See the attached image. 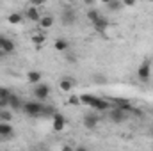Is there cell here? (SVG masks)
Segmentation results:
<instances>
[{
    "label": "cell",
    "mask_w": 153,
    "mask_h": 151,
    "mask_svg": "<svg viewBox=\"0 0 153 151\" xmlns=\"http://www.w3.org/2000/svg\"><path fill=\"white\" fill-rule=\"evenodd\" d=\"M22 110L30 117H39L43 114V105L39 101H27V103H23Z\"/></svg>",
    "instance_id": "1"
},
{
    "label": "cell",
    "mask_w": 153,
    "mask_h": 151,
    "mask_svg": "<svg viewBox=\"0 0 153 151\" xmlns=\"http://www.w3.org/2000/svg\"><path fill=\"white\" fill-rule=\"evenodd\" d=\"M76 20V13L71 9V7H64L62 9V14H61V21H62V25H66V27H70V25H73Z\"/></svg>",
    "instance_id": "2"
},
{
    "label": "cell",
    "mask_w": 153,
    "mask_h": 151,
    "mask_svg": "<svg viewBox=\"0 0 153 151\" xmlns=\"http://www.w3.org/2000/svg\"><path fill=\"white\" fill-rule=\"evenodd\" d=\"M137 76H139L141 82H148V80H150V76H152V64H150V61H144V62L139 66Z\"/></svg>",
    "instance_id": "3"
},
{
    "label": "cell",
    "mask_w": 153,
    "mask_h": 151,
    "mask_svg": "<svg viewBox=\"0 0 153 151\" xmlns=\"http://www.w3.org/2000/svg\"><path fill=\"white\" fill-rule=\"evenodd\" d=\"M34 96H36V100H39V101L46 100V98L50 96V85H46V84H38V85L34 87Z\"/></svg>",
    "instance_id": "4"
},
{
    "label": "cell",
    "mask_w": 153,
    "mask_h": 151,
    "mask_svg": "<svg viewBox=\"0 0 153 151\" xmlns=\"http://www.w3.org/2000/svg\"><path fill=\"white\" fill-rule=\"evenodd\" d=\"M109 117H111L112 123H123V121L126 119V112L121 110V109H117V107H111V110H109Z\"/></svg>",
    "instance_id": "5"
},
{
    "label": "cell",
    "mask_w": 153,
    "mask_h": 151,
    "mask_svg": "<svg viewBox=\"0 0 153 151\" xmlns=\"http://www.w3.org/2000/svg\"><path fill=\"white\" fill-rule=\"evenodd\" d=\"M0 50L5 52V53H13L14 52V43L9 38H5V36L0 34Z\"/></svg>",
    "instance_id": "6"
},
{
    "label": "cell",
    "mask_w": 153,
    "mask_h": 151,
    "mask_svg": "<svg viewBox=\"0 0 153 151\" xmlns=\"http://www.w3.org/2000/svg\"><path fill=\"white\" fill-rule=\"evenodd\" d=\"M91 23H93V27H94L98 32H102V34H105V30H107V27H109L107 18H103V16H98V18H96V20H93Z\"/></svg>",
    "instance_id": "7"
},
{
    "label": "cell",
    "mask_w": 153,
    "mask_h": 151,
    "mask_svg": "<svg viewBox=\"0 0 153 151\" xmlns=\"http://www.w3.org/2000/svg\"><path fill=\"white\" fill-rule=\"evenodd\" d=\"M64 126H66V117L55 112L53 114V130L61 132V130H64Z\"/></svg>",
    "instance_id": "8"
},
{
    "label": "cell",
    "mask_w": 153,
    "mask_h": 151,
    "mask_svg": "<svg viewBox=\"0 0 153 151\" xmlns=\"http://www.w3.org/2000/svg\"><path fill=\"white\" fill-rule=\"evenodd\" d=\"M0 137H4V139H11L13 137V126L7 121L0 123Z\"/></svg>",
    "instance_id": "9"
},
{
    "label": "cell",
    "mask_w": 153,
    "mask_h": 151,
    "mask_svg": "<svg viewBox=\"0 0 153 151\" xmlns=\"http://www.w3.org/2000/svg\"><path fill=\"white\" fill-rule=\"evenodd\" d=\"M91 109H94V110H107V109H111V103L105 101V100H102V98H94Z\"/></svg>",
    "instance_id": "10"
},
{
    "label": "cell",
    "mask_w": 153,
    "mask_h": 151,
    "mask_svg": "<svg viewBox=\"0 0 153 151\" xmlns=\"http://www.w3.org/2000/svg\"><path fill=\"white\" fill-rule=\"evenodd\" d=\"M98 115H94V114H85L84 115V126L85 128H94L96 124H98Z\"/></svg>",
    "instance_id": "11"
},
{
    "label": "cell",
    "mask_w": 153,
    "mask_h": 151,
    "mask_svg": "<svg viewBox=\"0 0 153 151\" xmlns=\"http://www.w3.org/2000/svg\"><path fill=\"white\" fill-rule=\"evenodd\" d=\"M114 107L117 109H121V110H125V112H132V109H134V105L130 103V101H126V100H116L114 101Z\"/></svg>",
    "instance_id": "12"
},
{
    "label": "cell",
    "mask_w": 153,
    "mask_h": 151,
    "mask_svg": "<svg viewBox=\"0 0 153 151\" xmlns=\"http://www.w3.org/2000/svg\"><path fill=\"white\" fill-rule=\"evenodd\" d=\"M59 87H61V91H64V93H70V91L73 89V80H71V78H68V76H64V78H61V82H59Z\"/></svg>",
    "instance_id": "13"
},
{
    "label": "cell",
    "mask_w": 153,
    "mask_h": 151,
    "mask_svg": "<svg viewBox=\"0 0 153 151\" xmlns=\"http://www.w3.org/2000/svg\"><path fill=\"white\" fill-rule=\"evenodd\" d=\"M27 18H29L30 21H34V23L41 20V18H39V13H38V7H36V5H30V7L27 9Z\"/></svg>",
    "instance_id": "14"
},
{
    "label": "cell",
    "mask_w": 153,
    "mask_h": 151,
    "mask_svg": "<svg viewBox=\"0 0 153 151\" xmlns=\"http://www.w3.org/2000/svg\"><path fill=\"white\" fill-rule=\"evenodd\" d=\"M23 107V103H22V100L16 96V94H9V109H22Z\"/></svg>",
    "instance_id": "15"
},
{
    "label": "cell",
    "mask_w": 153,
    "mask_h": 151,
    "mask_svg": "<svg viewBox=\"0 0 153 151\" xmlns=\"http://www.w3.org/2000/svg\"><path fill=\"white\" fill-rule=\"evenodd\" d=\"M53 48L57 50V52H68V48H70V44H68V41L66 39H55V43H53Z\"/></svg>",
    "instance_id": "16"
},
{
    "label": "cell",
    "mask_w": 153,
    "mask_h": 151,
    "mask_svg": "<svg viewBox=\"0 0 153 151\" xmlns=\"http://www.w3.org/2000/svg\"><path fill=\"white\" fill-rule=\"evenodd\" d=\"M7 21H9L11 25H20V23L23 21V16H22L20 13H13V14L7 16Z\"/></svg>",
    "instance_id": "17"
},
{
    "label": "cell",
    "mask_w": 153,
    "mask_h": 151,
    "mask_svg": "<svg viewBox=\"0 0 153 151\" xmlns=\"http://www.w3.org/2000/svg\"><path fill=\"white\" fill-rule=\"evenodd\" d=\"M39 25H41L43 29H50V27L53 25V16H43V18L39 20Z\"/></svg>",
    "instance_id": "18"
},
{
    "label": "cell",
    "mask_w": 153,
    "mask_h": 151,
    "mask_svg": "<svg viewBox=\"0 0 153 151\" xmlns=\"http://www.w3.org/2000/svg\"><path fill=\"white\" fill-rule=\"evenodd\" d=\"M94 98H96V96H93V94H82V96H80V103H84V105L91 107V105H93V101H94Z\"/></svg>",
    "instance_id": "19"
},
{
    "label": "cell",
    "mask_w": 153,
    "mask_h": 151,
    "mask_svg": "<svg viewBox=\"0 0 153 151\" xmlns=\"http://www.w3.org/2000/svg\"><path fill=\"white\" fill-rule=\"evenodd\" d=\"M27 80H29L30 84H38L39 80H41V73H39V71H29Z\"/></svg>",
    "instance_id": "20"
},
{
    "label": "cell",
    "mask_w": 153,
    "mask_h": 151,
    "mask_svg": "<svg viewBox=\"0 0 153 151\" xmlns=\"http://www.w3.org/2000/svg\"><path fill=\"white\" fill-rule=\"evenodd\" d=\"M0 119H2V121L11 123V119H13V112H11V110H7V109H2V112H0Z\"/></svg>",
    "instance_id": "21"
},
{
    "label": "cell",
    "mask_w": 153,
    "mask_h": 151,
    "mask_svg": "<svg viewBox=\"0 0 153 151\" xmlns=\"http://www.w3.org/2000/svg\"><path fill=\"white\" fill-rule=\"evenodd\" d=\"M121 5H123V2H119V0H111V2L107 4V7H109L111 11H117V9H121Z\"/></svg>",
    "instance_id": "22"
},
{
    "label": "cell",
    "mask_w": 153,
    "mask_h": 151,
    "mask_svg": "<svg viewBox=\"0 0 153 151\" xmlns=\"http://www.w3.org/2000/svg\"><path fill=\"white\" fill-rule=\"evenodd\" d=\"M53 114H55V109L52 105H43V114L41 115H52L53 117Z\"/></svg>",
    "instance_id": "23"
},
{
    "label": "cell",
    "mask_w": 153,
    "mask_h": 151,
    "mask_svg": "<svg viewBox=\"0 0 153 151\" xmlns=\"http://www.w3.org/2000/svg\"><path fill=\"white\" fill-rule=\"evenodd\" d=\"M45 39H46L45 34H34V36H32V43H34V44H41V43H45Z\"/></svg>",
    "instance_id": "24"
},
{
    "label": "cell",
    "mask_w": 153,
    "mask_h": 151,
    "mask_svg": "<svg viewBox=\"0 0 153 151\" xmlns=\"http://www.w3.org/2000/svg\"><path fill=\"white\" fill-rule=\"evenodd\" d=\"M98 16H100V13H98L96 9H89V11H87V18H89L91 21H93V20H96Z\"/></svg>",
    "instance_id": "25"
},
{
    "label": "cell",
    "mask_w": 153,
    "mask_h": 151,
    "mask_svg": "<svg viewBox=\"0 0 153 151\" xmlns=\"http://www.w3.org/2000/svg\"><path fill=\"white\" fill-rule=\"evenodd\" d=\"M9 94H11V91L7 87H0V98H7Z\"/></svg>",
    "instance_id": "26"
},
{
    "label": "cell",
    "mask_w": 153,
    "mask_h": 151,
    "mask_svg": "<svg viewBox=\"0 0 153 151\" xmlns=\"http://www.w3.org/2000/svg\"><path fill=\"white\" fill-rule=\"evenodd\" d=\"M70 103L71 105H80V98L78 96H70Z\"/></svg>",
    "instance_id": "27"
},
{
    "label": "cell",
    "mask_w": 153,
    "mask_h": 151,
    "mask_svg": "<svg viewBox=\"0 0 153 151\" xmlns=\"http://www.w3.org/2000/svg\"><path fill=\"white\" fill-rule=\"evenodd\" d=\"M48 0H30V4L32 5H36V7H39V5H43V4H46Z\"/></svg>",
    "instance_id": "28"
},
{
    "label": "cell",
    "mask_w": 153,
    "mask_h": 151,
    "mask_svg": "<svg viewBox=\"0 0 153 151\" xmlns=\"http://www.w3.org/2000/svg\"><path fill=\"white\" fill-rule=\"evenodd\" d=\"M123 2V5H126V7H132V5H135V0H121Z\"/></svg>",
    "instance_id": "29"
},
{
    "label": "cell",
    "mask_w": 153,
    "mask_h": 151,
    "mask_svg": "<svg viewBox=\"0 0 153 151\" xmlns=\"http://www.w3.org/2000/svg\"><path fill=\"white\" fill-rule=\"evenodd\" d=\"M5 55H7V53H5V52H2V50H0V61H2V59H4V57H5Z\"/></svg>",
    "instance_id": "30"
},
{
    "label": "cell",
    "mask_w": 153,
    "mask_h": 151,
    "mask_svg": "<svg viewBox=\"0 0 153 151\" xmlns=\"http://www.w3.org/2000/svg\"><path fill=\"white\" fill-rule=\"evenodd\" d=\"M84 2H85L87 5H93V2H94V0H84Z\"/></svg>",
    "instance_id": "31"
},
{
    "label": "cell",
    "mask_w": 153,
    "mask_h": 151,
    "mask_svg": "<svg viewBox=\"0 0 153 151\" xmlns=\"http://www.w3.org/2000/svg\"><path fill=\"white\" fill-rule=\"evenodd\" d=\"M102 2H103V4H105V5H107V4H109V2H111V0H102Z\"/></svg>",
    "instance_id": "32"
},
{
    "label": "cell",
    "mask_w": 153,
    "mask_h": 151,
    "mask_svg": "<svg viewBox=\"0 0 153 151\" xmlns=\"http://www.w3.org/2000/svg\"><path fill=\"white\" fill-rule=\"evenodd\" d=\"M68 2H70V4H73V2H75V0H68Z\"/></svg>",
    "instance_id": "33"
},
{
    "label": "cell",
    "mask_w": 153,
    "mask_h": 151,
    "mask_svg": "<svg viewBox=\"0 0 153 151\" xmlns=\"http://www.w3.org/2000/svg\"><path fill=\"white\" fill-rule=\"evenodd\" d=\"M152 135H153V128H152Z\"/></svg>",
    "instance_id": "34"
},
{
    "label": "cell",
    "mask_w": 153,
    "mask_h": 151,
    "mask_svg": "<svg viewBox=\"0 0 153 151\" xmlns=\"http://www.w3.org/2000/svg\"><path fill=\"white\" fill-rule=\"evenodd\" d=\"M0 112H2V109H0Z\"/></svg>",
    "instance_id": "35"
},
{
    "label": "cell",
    "mask_w": 153,
    "mask_h": 151,
    "mask_svg": "<svg viewBox=\"0 0 153 151\" xmlns=\"http://www.w3.org/2000/svg\"><path fill=\"white\" fill-rule=\"evenodd\" d=\"M150 2H153V0H150Z\"/></svg>",
    "instance_id": "36"
}]
</instances>
